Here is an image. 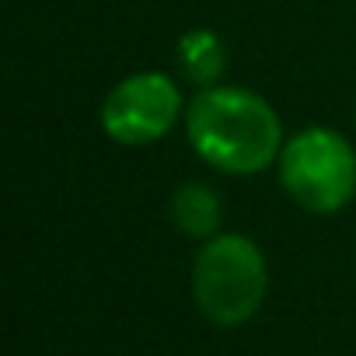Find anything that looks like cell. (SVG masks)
<instances>
[{"mask_svg":"<svg viewBox=\"0 0 356 356\" xmlns=\"http://www.w3.org/2000/svg\"><path fill=\"white\" fill-rule=\"evenodd\" d=\"M269 269L262 248L245 234H213L193 262L196 307L220 328L245 325L266 300Z\"/></svg>","mask_w":356,"mask_h":356,"instance_id":"7a4b0ae2","label":"cell"},{"mask_svg":"<svg viewBox=\"0 0 356 356\" xmlns=\"http://www.w3.org/2000/svg\"><path fill=\"white\" fill-rule=\"evenodd\" d=\"M178 67L182 74L196 84V88H210L220 84L224 70H227V46L217 32L210 29H193L178 42Z\"/></svg>","mask_w":356,"mask_h":356,"instance_id":"8992f818","label":"cell"},{"mask_svg":"<svg viewBox=\"0 0 356 356\" xmlns=\"http://www.w3.org/2000/svg\"><path fill=\"white\" fill-rule=\"evenodd\" d=\"M189 147L224 175H255L280 161L286 143L276 108L238 84L200 88L186 105Z\"/></svg>","mask_w":356,"mask_h":356,"instance_id":"6da1fadb","label":"cell"},{"mask_svg":"<svg viewBox=\"0 0 356 356\" xmlns=\"http://www.w3.org/2000/svg\"><path fill=\"white\" fill-rule=\"evenodd\" d=\"M220 217H224V203L217 189L207 182H182L168 200V220L186 238L210 241L213 234H220Z\"/></svg>","mask_w":356,"mask_h":356,"instance_id":"5b68a950","label":"cell"},{"mask_svg":"<svg viewBox=\"0 0 356 356\" xmlns=\"http://www.w3.org/2000/svg\"><path fill=\"white\" fill-rule=\"evenodd\" d=\"M276 168L283 193L307 213H335L356 196V147L328 126L286 136Z\"/></svg>","mask_w":356,"mask_h":356,"instance_id":"3957f363","label":"cell"},{"mask_svg":"<svg viewBox=\"0 0 356 356\" xmlns=\"http://www.w3.org/2000/svg\"><path fill=\"white\" fill-rule=\"evenodd\" d=\"M186 98L178 84L161 70H140L122 77L102 102V129L122 147H143L168 136V129L186 119Z\"/></svg>","mask_w":356,"mask_h":356,"instance_id":"277c9868","label":"cell"}]
</instances>
